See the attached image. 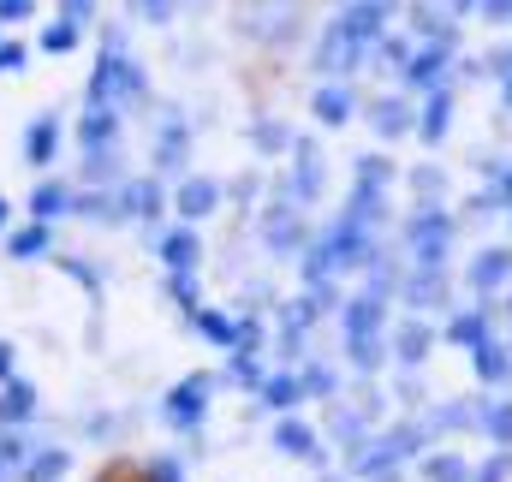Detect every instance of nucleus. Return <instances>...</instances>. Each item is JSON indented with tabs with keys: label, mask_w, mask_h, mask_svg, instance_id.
Segmentation results:
<instances>
[{
	"label": "nucleus",
	"mask_w": 512,
	"mask_h": 482,
	"mask_svg": "<svg viewBox=\"0 0 512 482\" xmlns=\"http://www.w3.org/2000/svg\"><path fill=\"white\" fill-rule=\"evenodd\" d=\"M179 209H185V215H209V209H215V185H209V179H191V185L179 191Z\"/></svg>",
	"instance_id": "1"
},
{
	"label": "nucleus",
	"mask_w": 512,
	"mask_h": 482,
	"mask_svg": "<svg viewBox=\"0 0 512 482\" xmlns=\"http://www.w3.org/2000/svg\"><path fill=\"white\" fill-rule=\"evenodd\" d=\"M316 114H322L328 125H340L346 114H352V102H346V90H322V96H316Z\"/></svg>",
	"instance_id": "2"
},
{
	"label": "nucleus",
	"mask_w": 512,
	"mask_h": 482,
	"mask_svg": "<svg viewBox=\"0 0 512 482\" xmlns=\"http://www.w3.org/2000/svg\"><path fill=\"white\" fill-rule=\"evenodd\" d=\"M30 161H54V125H30Z\"/></svg>",
	"instance_id": "3"
},
{
	"label": "nucleus",
	"mask_w": 512,
	"mask_h": 482,
	"mask_svg": "<svg viewBox=\"0 0 512 482\" xmlns=\"http://www.w3.org/2000/svg\"><path fill=\"white\" fill-rule=\"evenodd\" d=\"M167 250V262H179V268H191V256H197V239L191 233H173V239L161 244Z\"/></svg>",
	"instance_id": "4"
},
{
	"label": "nucleus",
	"mask_w": 512,
	"mask_h": 482,
	"mask_svg": "<svg viewBox=\"0 0 512 482\" xmlns=\"http://www.w3.org/2000/svg\"><path fill=\"white\" fill-rule=\"evenodd\" d=\"M30 209H36V215H54V209H66V191H60V185H42V191L30 197Z\"/></svg>",
	"instance_id": "5"
},
{
	"label": "nucleus",
	"mask_w": 512,
	"mask_h": 482,
	"mask_svg": "<svg viewBox=\"0 0 512 482\" xmlns=\"http://www.w3.org/2000/svg\"><path fill=\"white\" fill-rule=\"evenodd\" d=\"M36 250H48V233H42V227H30V233L12 239V256H36Z\"/></svg>",
	"instance_id": "6"
},
{
	"label": "nucleus",
	"mask_w": 512,
	"mask_h": 482,
	"mask_svg": "<svg viewBox=\"0 0 512 482\" xmlns=\"http://www.w3.org/2000/svg\"><path fill=\"white\" fill-rule=\"evenodd\" d=\"M126 203L137 209V215H149V209H155V185H137V191H126Z\"/></svg>",
	"instance_id": "7"
},
{
	"label": "nucleus",
	"mask_w": 512,
	"mask_h": 482,
	"mask_svg": "<svg viewBox=\"0 0 512 482\" xmlns=\"http://www.w3.org/2000/svg\"><path fill=\"white\" fill-rule=\"evenodd\" d=\"M0 18H30V0H0Z\"/></svg>",
	"instance_id": "8"
},
{
	"label": "nucleus",
	"mask_w": 512,
	"mask_h": 482,
	"mask_svg": "<svg viewBox=\"0 0 512 482\" xmlns=\"http://www.w3.org/2000/svg\"><path fill=\"white\" fill-rule=\"evenodd\" d=\"M489 18H512V0H489Z\"/></svg>",
	"instance_id": "9"
},
{
	"label": "nucleus",
	"mask_w": 512,
	"mask_h": 482,
	"mask_svg": "<svg viewBox=\"0 0 512 482\" xmlns=\"http://www.w3.org/2000/svg\"><path fill=\"white\" fill-rule=\"evenodd\" d=\"M0 221H6V203H0Z\"/></svg>",
	"instance_id": "10"
}]
</instances>
